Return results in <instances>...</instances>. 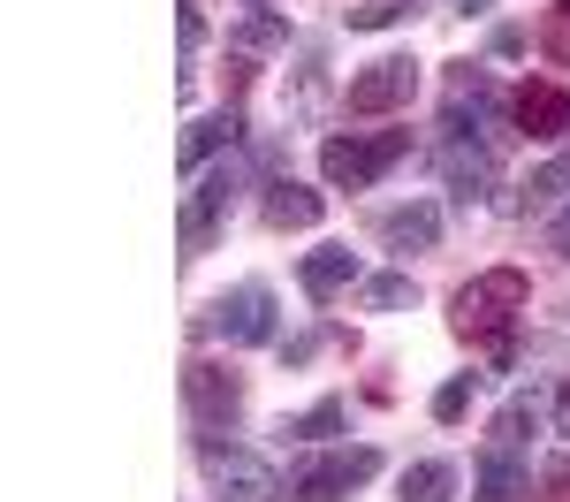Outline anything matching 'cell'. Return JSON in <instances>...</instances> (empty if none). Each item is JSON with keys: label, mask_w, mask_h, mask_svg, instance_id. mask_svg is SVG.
Listing matches in <instances>:
<instances>
[{"label": "cell", "mask_w": 570, "mask_h": 502, "mask_svg": "<svg viewBox=\"0 0 570 502\" xmlns=\"http://www.w3.org/2000/svg\"><path fill=\"white\" fill-rule=\"evenodd\" d=\"M381 244L403 252V259H411V252H434V244H441V206H426V198L389 206V214H381Z\"/></svg>", "instance_id": "11"}, {"label": "cell", "mask_w": 570, "mask_h": 502, "mask_svg": "<svg viewBox=\"0 0 570 502\" xmlns=\"http://www.w3.org/2000/svg\"><path fill=\"white\" fill-rule=\"evenodd\" d=\"M510 115L525 122V137H570V91L556 85H525L510 99Z\"/></svg>", "instance_id": "14"}, {"label": "cell", "mask_w": 570, "mask_h": 502, "mask_svg": "<svg viewBox=\"0 0 570 502\" xmlns=\"http://www.w3.org/2000/svg\"><path fill=\"white\" fill-rule=\"evenodd\" d=\"M206 472H214L220 502H266V495H274L266 456H252L244 442H220V434H206Z\"/></svg>", "instance_id": "7"}, {"label": "cell", "mask_w": 570, "mask_h": 502, "mask_svg": "<svg viewBox=\"0 0 570 502\" xmlns=\"http://www.w3.org/2000/svg\"><path fill=\"white\" fill-rule=\"evenodd\" d=\"M502 115H510V99H502L494 77H480V69H456L449 77V137H494Z\"/></svg>", "instance_id": "6"}, {"label": "cell", "mask_w": 570, "mask_h": 502, "mask_svg": "<svg viewBox=\"0 0 570 502\" xmlns=\"http://www.w3.org/2000/svg\"><path fill=\"white\" fill-rule=\"evenodd\" d=\"M297 282H305V297H343V289H357L365 274H357V252L351 244H320V252H305V267H297Z\"/></svg>", "instance_id": "12"}, {"label": "cell", "mask_w": 570, "mask_h": 502, "mask_svg": "<svg viewBox=\"0 0 570 502\" xmlns=\"http://www.w3.org/2000/svg\"><path fill=\"white\" fill-rule=\"evenodd\" d=\"M548 244H556V252H563V259H570V206H563V214H556V228H548Z\"/></svg>", "instance_id": "25"}, {"label": "cell", "mask_w": 570, "mask_h": 502, "mask_svg": "<svg viewBox=\"0 0 570 502\" xmlns=\"http://www.w3.org/2000/svg\"><path fill=\"white\" fill-rule=\"evenodd\" d=\"M228 46H236V53H282V46H289V23H282L274 8H259V16H244V23L228 31Z\"/></svg>", "instance_id": "20"}, {"label": "cell", "mask_w": 570, "mask_h": 502, "mask_svg": "<svg viewBox=\"0 0 570 502\" xmlns=\"http://www.w3.org/2000/svg\"><path fill=\"white\" fill-rule=\"evenodd\" d=\"M532 495V472L518 464V450H494L487 442L480 472H472V502H525Z\"/></svg>", "instance_id": "13"}, {"label": "cell", "mask_w": 570, "mask_h": 502, "mask_svg": "<svg viewBox=\"0 0 570 502\" xmlns=\"http://www.w3.org/2000/svg\"><path fill=\"white\" fill-rule=\"evenodd\" d=\"M381 472V450H327V456H312V464H297L289 472V495L297 502H343V495H357L365 480Z\"/></svg>", "instance_id": "3"}, {"label": "cell", "mask_w": 570, "mask_h": 502, "mask_svg": "<svg viewBox=\"0 0 570 502\" xmlns=\"http://www.w3.org/2000/svg\"><path fill=\"white\" fill-rule=\"evenodd\" d=\"M389 23H403V8H395V0H373V8H351V31H389Z\"/></svg>", "instance_id": "24"}, {"label": "cell", "mask_w": 570, "mask_h": 502, "mask_svg": "<svg viewBox=\"0 0 570 502\" xmlns=\"http://www.w3.org/2000/svg\"><path fill=\"white\" fill-rule=\"evenodd\" d=\"M525 190H532V206L563 198V190H570V145L556 152V160H540V168H532V176H525Z\"/></svg>", "instance_id": "23"}, {"label": "cell", "mask_w": 570, "mask_h": 502, "mask_svg": "<svg viewBox=\"0 0 570 502\" xmlns=\"http://www.w3.org/2000/svg\"><path fill=\"white\" fill-rule=\"evenodd\" d=\"M411 297H419L411 274H365V282H357V305H365V313H403Z\"/></svg>", "instance_id": "21"}, {"label": "cell", "mask_w": 570, "mask_h": 502, "mask_svg": "<svg viewBox=\"0 0 570 502\" xmlns=\"http://www.w3.org/2000/svg\"><path fill=\"white\" fill-rule=\"evenodd\" d=\"M556 434H563V442H570V381H563V388H556Z\"/></svg>", "instance_id": "26"}, {"label": "cell", "mask_w": 570, "mask_h": 502, "mask_svg": "<svg viewBox=\"0 0 570 502\" xmlns=\"http://www.w3.org/2000/svg\"><path fill=\"white\" fill-rule=\"evenodd\" d=\"M525 297H532V282L518 267H487V274H472V282L456 289V327H464V335H487V343H502L510 319L525 313Z\"/></svg>", "instance_id": "1"}, {"label": "cell", "mask_w": 570, "mask_h": 502, "mask_svg": "<svg viewBox=\"0 0 570 502\" xmlns=\"http://www.w3.org/2000/svg\"><path fill=\"white\" fill-rule=\"evenodd\" d=\"M411 91H419V61L411 53H381V61H365L343 85V107L351 115H395V107H411Z\"/></svg>", "instance_id": "4"}, {"label": "cell", "mask_w": 570, "mask_h": 502, "mask_svg": "<svg viewBox=\"0 0 570 502\" xmlns=\"http://www.w3.org/2000/svg\"><path fill=\"white\" fill-rule=\"evenodd\" d=\"M320 214H327V198L305 190L297 176H274V183H266V222H274V228H312Z\"/></svg>", "instance_id": "15"}, {"label": "cell", "mask_w": 570, "mask_h": 502, "mask_svg": "<svg viewBox=\"0 0 570 502\" xmlns=\"http://www.w3.org/2000/svg\"><path fill=\"white\" fill-rule=\"evenodd\" d=\"M343 426H351V404H343V396H320L312 411H297V419H282L274 434H282V442H335Z\"/></svg>", "instance_id": "18"}, {"label": "cell", "mask_w": 570, "mask_h": 502, "mask_svg": "<svg viewBox=\"0 0 570 502\" xmlns=\"http://www.w3.org/2000/svg\"><path fill=\"white\" fill-rule=\"evenodd\" d=\"M206 327H214L228 351L274 343V289H266V282H236V289H228V297L214 305V319H206Z\"/></svg>", "instance_id": "5"}, {"label": "cell", "mask_w": 570, "mask_h": 502, "mask_svg": "<svg viewBox=\"0 0 570 502\" xmlns=\"http://www.w3.org/2000/svg\"><path fill=\"white\" fill-rule=\"evenodd\" d=\"M456 8H464V16H487V8H494V0H456Z\"/></svg>", "instance_id": "27"}, {"label": "cell", "mask_w": 570, "mask_h": 502, "mask_svg": "<svg viewBox=\"0 0 570 502\" xmlns=\"http://www.w3.org/2000/svg\"><path fill=\"white\" fill-rule=\"evenodd\" d=\"M244 8H274V0H244Z\"/></svg>", "instance_id": "28"}, {"label": "cell", "mask_w": 570, "mask_h": 502, "mask_svg": "<svg viewBox=\"0 0 570 502\" xmlns=\"http://www.w3.org/2000/svg\"><path fill=\"white\" fill-rule=\"evenodd\" d=\"M411 152V130H381V137H327L320 145V176L335 190H373L395 160Z\"/></svg>", "instance_id": "2"}, {"label": "cell", "mask_w": 570, "mask_h": 502, "mask_svg": "<svg viewBox=\"0 0 570 502\" xmlns=\"http://www.w3.org/2000/svg\"><path fill=\"white\" fill-rule=\"evenodd\" d=\"M563 16H570V0H563Z\"/></svg>", "instance_id": "29"}, {"label": "cell", "mask_w": 570, "mask_h": 502, "mask_svg": "<svg viewBox=\"0 0 570 502\" xmlns=\"http://www.w3.org/2000/svg\"><path fill=\"white\" fill-rule=\"evenodd\" d=\"M540 426H556V404H540V396H510V404L494 411V450H525Z\"/></svg>", "instance_id": "16"}, {"label": "cell", "mask_w": 570, "mask_h": 502, "mask_svg": "<svg viewBox=\"0 0 570 502\" xmlns=\"http://www.w3.org/2000/svg\"><path fill=\"white\" fill-rule=\"evenodd\" d=\"M403 502H456V488H464V472L449 464V456H419V464H403Z\"/></svg>", "instance_id": "17"}, {"label": "cell", "mask_w": 570, "mask_h": 502, "mask_svg": "<svg viewBox=\"0 0 570 502\" xmlns=\"http://www.w3.org/2000/svg\"><path fill=\"white\" fill-rule=\"evenodd\" d=\"M244 145V107H220V115H206V122H190L176 145V160H183V176H198L214 152H236Z\"/></svg>", "instance_id": "10"}, {"label": "cell", "mask_w": 570, "mask_h": 502, "mask_svg": "<svg viewBox=\"0 0 570 502\" xmlns=\"http://www.w3.org/2000/svg\"><path fill=\"white\" fill-rule=\"evenodd\" d=\"M183 396H190V411H198V426H206V434H220V426L244 411L236 373H220V365H190V373H183Z\"/></svg>", "instance_id": "9"}, {"label": "cell", "mask_w": 570, "mask_h": 502, "mask_svg": "<svg viewBox=\"0 0 570 502\" xmlns=\"http://www.w3.org/2000/svg\"><path fill=\"white\" fill-rule=\"evenodd\" d=\"M441 183H449V198L456 206H480L487 190H494V152H487V137H449L434 152Z\"/></svg>", "instance_id": "8"}, {"label": "cell", "mask_w": 570, "mask_h": 502, "mask_svg": "<svg viewBox=\"0 0 570 502\" xmlns=\"http://www.w3.org/2000/svg\"><path fill=\"white\" fill-rule=\"evenodd\" d=\"M480 381H487V373H449V381L434 388V419H441V426H456V419L472 411V396H480Z\"/></svg>", "instance_id": "22"}, {"label": "cell", "mask_w": 570, "mask_h": 502, "mask_svg": "<svg viewBox=\"0 0 570 502\" xmlns=\"http://www.w3.org/2000/svg\"><path fill=\"white\" fill-rule=\"evenodd\" d=\"M236 190H244V168H236V160H220V168H206V176H198V190H190V214H206V222H228Z\"/></svg>", "instance_id": "19"}]
</instances>
